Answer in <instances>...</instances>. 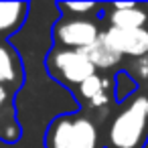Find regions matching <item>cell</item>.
Listing matches in <instances>:
<instances>
[{"mask_svg":"<svg viewBox=\"0 0 148 148\" xmlns=\"http://www.w3.org/2000/svg\"><path fill=\"white\" fill-rule=\"evenodd\" d=\"M146 108H148V95H146Z\"/></svg>","mask_w":148,"mask_h":148,"instance_id":"9a60e30c","label":"cell"},{"mask_svg":"<svg viewBox=\"0 0 148 148\" xmlns=\"http://www.w3.org/2000/svg\"><path fill=\"white\" fill-rule=\"evenodd\" d=\"M25 79L23 61L14 47L6 41H0V85H14L18 87Z\"/></svg>","mask_w":148,"mask_h":148,"instance_id":"8992f818","label":"cell"},{"mask_svg":"<svg viewBox=\"0 0 148 148\" xmlns=\"http://www.w3.org/2000/svg\"><path fill=\"white\" fill-rule=\"evenodd\" d=\"M108 85H110V81L106 77H101V75L95 73L89 79H85L77 89H79L81 97L89 103V108H103L110 101V97H108Z\"/></svg>","mask_w":148,"mask_h":148,"instance_id":"ba28073f","label":"cell"},{"mask_svg":"<svg viewBox=\"0 0 148 148\" xmlns=\"http://www.w3.org/2000/svg\"><path fill=\"white\" fill-rule=\"evenodd\" d=\"M8 99H10V91H8V87H6V85H0V110H2V108L8 103Z\"/></svg>","mask_w":148,"mask_h":148,"instance_id":"5bb4252c","label":"cell"},{"mask_svg":"<svg viewBox=\"0 0 148 148\" xmlns=\"http://www.w3.org/2000/svg\"><path fill=\"white\" fill-rule=\"evenodd\" d=\"M148 21V14L142 6H134V8H124V10H114L110 8V14H108V23L110 27H116V29H144Z\"/></svg>","mask_w":148,"mask_h":148,"instance_id":"9c48e42d","label":"cell"},{"mask_svg":"<svg viewBox=\"0 0 148 148\" xmlns=\"http://www.w3.org/2000/svg\"><path fill=\"white\" fill-rule=\"evenodd\" d=\"M148 140L146 95L134 97L108 128V148H144Z\"/></svg>","mask_w":148,"mask_h":148,"instance_id":"6da1fadb","label":"cell"},{"mask_svg":"<svg viewBox=\"0 0 148 148\" xmlns=\"http://www.w3.org/2000/svg\"><path fill=\"white\" fill-rule=\"evenodd\" d=\"M85 55H87V59L91 61V65L95 69H112L122 61V55L116 53L101 37H99L97 43H93L91 47L85 49Z\"/></svg>","mask_w":148,"mask_h":148,"instance_id":"30bf717a","label":"cell"},{"mask_svg":"<svg viewBox=\"0 0 148 148\" xmlns=\"http://www.w3.org/2000/svg\"><path fill=\"white\" fill-rule=\"evenodd\" d=\"M27 2H0V41L16 35L29 14Z\"/></svg>","mask_w":148,"mask_h":148,"instance_id":"52a82bcc","label":"cell"},{"mask_svg":"<svg viewBox=\"0 0 148 148\" xmlns=\"http://www.w3.org/2000/svg\"><path fill=\"white\" fill-rule=\"evenodd\" d=\"M103 31H99L97 23L81 16H69L61 18L53 27V41L55 47L59 49H75V51H85L93 43L99 41Z\"/></svg>","mask_w":148,"mask_h":148,"instance_id":"277c9868","label":"cell"},{"mask_svg":"<svg viewBox=\"0 0 148 148\" xmlns=\"http://www.w3.org/2000/svg\"><path fill=\"white\" fill-rule=\"evenodd\" d=\"M130 73H132L134 81H140V83L142 81H148V55L136 59L132 63V67H130Z\"/></svg>","mask_w":148,"mask_h":148,"instance_id":"4fadbf2b","label":"cell"},{"mask_svg":"<svg viewBox=\"0 0 148 148\" xmlns=\"http://www.w3.org/2000/svg\"><path fill=\"white\" fill-rule=\"evenodd\" d=\"M101 39L122 57H146L148 55V29H116L108 27L101 33Z\"/></svg>","mask_w":148,"mask_h":148,"instance_id":"5b68a950","label":"cell"},{"mask_svg":"<svg viewBox=\"0 0 148 148\" xmlns=\"http://www.w3.org/2000/svg\"><path fill=\"white\" fill-rule=\"evenodd\" d=\"M47 71L65 85H81L85 79L97 73V69L87 59L85 51L59 49L55 47L47 57Z\"/></svg>","mask_w":148,"mask_h":148,"instance_id":"3957f363","label":"cell"},{"mask_svg":"<svg viewBox=\"0 0 148 148\" xmlns=\"http://www.w3.org/2000/svg\"><path fill=\"white\" fill-rule=\"evenodd\" d=\"M57 8H59V10H65V12H71V16L77 14V16L83 18V14L93 12V10H97L99 6L93 4V2H59Z\"/></svg>","mask_w":148,"mask_h":148,"instance_id":"7c38bea8","label":"cell"},{"mask_svg":"<svg viewBox=\"0 0 148 148\" xmlns=\"http://www.w3.org/2000/svg\"><path fill=\"white\" fill-rule=\"evenodd\" d=\"M136 91V81H134V77L130 75V73H118V77H116V99L118 101H122V99H126L128 95H132Z\"/></svg>","mask_w":148,"mask_h":148,"instance_id":"8fae6325","label":"cell"},{"mask_svg":"<svg viewBox=\"0 0 148 148\" xmlns=\"http://www.w3.org/2000/svg\"><path fill=\"white\" fill-rule=\"evenodd\" d=\"M45 148H101L97 126L85 114L57 116L47 128Z\"/></svg>","mask_w":148,"mask_h":148,"instance_id":"7a4b0ae2","label":"cell"}]
</instances>
